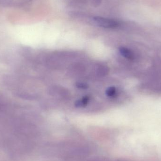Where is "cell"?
Segmentation results:
<instances>
[{
    "label": "cell",
    "instance_id": "3",
    "mask_svg": "<svg viewBox=\"0 0 161 161\" xmlns=\"http://www.w3.org/2000/svg\"><path fill=\"white\" fill-rule=\"evenodd\" d=\"M90 100V97L88 96H85L81 98V100H78L75 103V107L77 108L84 107L88 104Z\"/></svg>",
    "mask_w": 161,
    "mask_h": 161
},
{
    "label": "cell",
    "instance_id": "5",
    "mask_svg": "<svg viewBox=\"0 0 161 161\" xmlns=\"http://www.w3.org/2000/svg\"><path fill=\"white\" fill-rule=\"evenodd\" d=\"M91 4L94 7H97L101 4L102 0H90Z\"/></svg>",
    "mask_w": 161,
    "mask_h": 161
},
{
    "label": "cell",
    "instance_id": "4",
    "mask_svg": "<svg viewBox=\"0 0 161 161\" xmlns=\"http://www.w3.org/2000/svg\"><path fill=\"white\" fill-rule=\"evenodd\" d=\"M106 95L109 97H113L116 94V88L114 87H110L106 91Z\"/></svg>",
    "mask_w": 161,
    "mask_h": 161
},
{
    "label": "cell",
    "instance_id": "6",
    "mask_svg": "<svg viewBox=\"0 0 161 161\" xmlns=\"http://www.w3.org/2000/svg\"><path fill=\"white\" fill-rule=\"evenodd\" d=\"M76 87L79 89H87L88 88V85L85 83H82V82H77L76 84Z\"/></svg>",
    "mask_w": 161,
    "mask_h": 161
},
{
    "label": "cell",
    "instance_id": "2",
    "mask_svg": "<svg viewBox=\"0 0 161 161\" xmlns=\"http://www.w3.org/2000/svg\"><path fill=\"white\" fill-rule=\"evenodd\" d=\"M119 50L120 53L124 57L129 60H132L136 58L134 53L128 48L125 47H120Z\"/></svg>",
    "mask_w": 161,
    "mask_h": 161
},
{
    "label": "cell",
    "instance_id": "1",
    "mask_svg": "<svg viewBox=\"0 0 161 161\" xmlns=\"http://www.w3.org/2000/svg\"><path fill=\"white\" fill-rule=\"evenodd\" d=\"M92 21L97 26L107 29H115L120 25V23L116 20L99 16L93 17Z\"/></svg>",
    "mask_w": 161,
    "mask_h": 161
}]
</instances>
